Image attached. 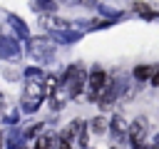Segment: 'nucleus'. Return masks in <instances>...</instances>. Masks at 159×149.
Returning a JSON list of instances; mask_svg holds the SVG:
<instances>
[{"mask_svg": "<svg viewBox=\"0 0 159 149\" xmlns=\"http://www.w3.org/2000/svg\"><path fill=\"white\" fill-rule=\"evenodd\" d=\"M152 74H154V65H139V67H134V79H139V82L152 79Z\"/></svg>", "mask_w": 159, "mask_h": 149, "instance_id": "10", "label": "nucleus"}, {"mask_svg": "<svg viewBox=\"0 0 159 149\" xmlns=\"http://www.w3.org/2000/svg\"><path fill=\"white\" fill-rule=\"evenodd\" d=\"M0 147H2V134H0Z\"/></svg>", "mask_w": 159, "mask_h": 149, "instance_id": "16", "label": "nucleus"}, {"mask_svg": "<svg viewBox=\"0 0 159 149\" xmlns=\"http://www.w3.org/2000/svg\"><path fill=\"white\" fill-rule=\"evenodd\" d=\"M107 127H109V132L114 134V139H124V137H127V129H129V124H127V119H124L122 114H114Z\"/></svg>", "mask_w": 159, "mask_h": 149, "instance_id": "6", "label": "nucleus"}, {"mask_svg": "<svg viewBox=\"0 0 159 149\" xmlns=\"http://www.w3.org/2000/svg\"><path fill=\"white\" fill-rule=\"evenodd\" d=\"M152 84L159 87V67H154V74H152Z\"/></svg>", "mask_w": 159, "mask_h": 149, "instance_id": "14", "label": "nucleus"}, {"mask_svg": "<svg viewBox=\"0 0 159 149\" xmlns=\"http://www.w3.org/2000/svg\"><path fill=\"white\" fill-rule=\"evenodd\" d=\"M60 84L65 87V92H67V97H70V99H77V97L84 92L87 72H84L80 65H72V67H67V72H65V77H62V82H60Z\"/></svg>", "mask_w": 159, "mask_h": 149, "instance_id": "2", "label": "nucleus"}, {"mask_svg": "<svg viewBox=\"0 0 159 149\" xmlns=\"http://www.w3.org/2000/svg\"><path fill=\"white\" fill-rule=\"evenodd\" d=\"M147 134H149V122H147V117H137V119L129 124V129H127V137H129V142H132L134 149L144 147Z\"/></svg>", "mask_w": 159, "mask_h": 149, "instance_id": "4", "label": "nucleus"}, {"mask_svg": "<svg viewBox=\"0 0 159 149\" xmlns=\"http://www.w3.org/2000/svg\"><path fill=\"white\" fill-rule=\"evenodd\" d=\"M52 52H55V45H52L50 40H42V37L30 40V55H32L35 60H50Z\"/></svg>", "mask_w": 159, "mask_h": 149, "instance_id": "5", "label": "nucleus"}, {"mask_svg": "<svg viewBox=\"0 0 159 149\" xmlns=\"http://www.w3.org/2000/svg\"><path fill=\"white\" fill-rule=\"evenodd\" d=\"M132 10H134L139 17H144V20H154V17H159V12H157V10H152V5H147V2H139V0L132 5Z\"/></svg>", "mask_w": 159, "mask_h": 149, "instance_id": "9", "label": "nucleus"}, {"mask_svg": "<svg viewBox=\"0 0 159 149\" xmlns=\"http://www.w3.org/2000/svg\"><path fill=\"white\" fill-rule=\"evenodd\" d=\"M87 129H89L92 134H104V132H107V122H104L102 117H94V119L89 122V127H87Z\"/></svg>", "mask_w": 159, "mask_h": 149, "instance_id": "11", "label": "nucleus"}, {"mask_svg": "<svg viewBox=\"0 0 159 149\" xmlns=\"http://www.w3.org/2000/svg\"><path fill=\"white\" fill-rule=\"evenodd\" d=\"M0 104H2V94H0Z\"/></svg>", "mask_w": 159, "mask_h": 149, "instance_id": "17", "label": "nucleus"}, {"mask_svg": "<svg viewBox=\"0 0 159 149\" xmlns=\"http://www.w3.org/2000/svg\"><path fill=\"white\" fill-rule=\"evenodd\" d=\"M50 147H52V134H42L35 142V149H50Z\"/></svg>", "mask_w": 159, "mask_h": 149, "instance_id": "12", "label": "nucleus"}, {"mask_svg": "<svg viewBox=\"0 0 159 149\" xmlns=\"http://www.w3.org/2000/svg\"><path fill=\"white\" fill-rule=\"evenodd\" d=\"M107 82H109V74H107L104 70L94 67L92 72H87V84H84V89H87V97H89L92 102H97V99L102 97V92H104Z\"/></svg>", "mask_w": 159, "mask_h": 149, "instance_id": "3", "label": "nucleus"}, {"mask_svg": "<svg viewBox=\"0 0 159 149\" xmlns=\"http://www.w3.org/2000/svg\"><path fill=\"white\" fill-rule=\"evenodd\" d=\"M40 25H42V27H47V30H67V27H70V22H67V20L55 17V15H42V17H40Z\"/></svg>", "mask_w": 159, "mask_h": 149, "instance_id": "7", "label": "nucleus"}, {"mask_svg": "<svg viewBox=\"0 0 159 149\" xmlns=\"http://www.w3.org/2000/svg\"><path fill=\"white\" fill-rule=\"evenodd\" d=\"M62 2H70V5H75V2H87V0H62Z\"/></svg>", "mask_w": 159, "mask_h": 149, "instance_id": "15", "label": "nucleus"}, {"mask_svg": "<svg viewBox=\"0 0 159 149\" xmlns=\"http://www.w3.org/2000/svg\"><path fill=\"white\" fill-rule=\"evenodd\" d=\"M37 2H40V5H45L42 10H50V12L55 10V2H52V0H37Z\"/></svg>", "mask_w": 159, "mask_h": 149, "instance_id": "13", "label": "nucleus"}, {"mask_svg": "<svg viewBox=\"0 0 159 149\" xmlns=\"http://www.w3.org/2000/svg\"><path fill=\"white\" fill-rule=\"evenodd\" d=\"M42 99H45V74L40 70H30L25 77V89H22V107L27 112H35Z\"/></svg>", "mask_w": 159, "mask_h": 149, "instance_id": "1", "label": "nucleus"}, {"mask_svg": "<svg viewBox=\"0 0 159 149\" xmlns=\"http://www.w3.org/2000/svg\"><path fill=\"white\" fill-rule=\"evenodd\" d=\"M67 99H70V97H67L65 87H62V84H57V89H55V92L50 94V107H52V109H62Z\"/></svg>", "mask_w": 159, "mask_h": 149, "instance_id": "8", "label": "nucleus"}]
</instances>
